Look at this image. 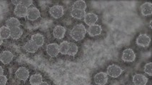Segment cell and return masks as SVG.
I'll use <instances>...</instances> for the list:
<instances>
[{
	"mask_svg": "<svg viewBox=\"0 0 152 85\" xmlns=\"http://www.w3.org/2000/svg\"><path fill=\"white\" fill-rule=\"evenodd\" d=\"M86 33V29L84 25L80 24L74 26L71 30L70 35L76 41H80L84 39Z\"/></svg>",
	"mask_w": 152,
	"mask_h": 85,
	"instance_id": "obj_1",
	"label": "cell"
},
{
	"mask_svg": "<svg viewBox=\"0 0 152 85\" xmlns=\"http://www.w3.org/2000/svg\"><path fill=\"white\" fill-rule=\"evenodd\" d=\"M124 70L121 67L117 65L113 64V65H109V66L107 67V75L110 76L111 77L117 78L122 74Z\"/></svg>",
	"mask_w": 152,
	"mask_h": 85,
	"instance_id": "obj_2",
	"label": "cell"
},
{
	"mask_svg": "<svg viewBox=\"0 0 152 85\" xmlns=\"http://www.w3.org/2000/svg\"><path fill=\"white\" fill-rule=\"evenodd\" d=\"M49 14L54 19H59L63 17L64 9L61 5H54L49 9Z\"/></svg>",
	"mask_w": 152,
	"mask_h": 85,
	"instance_id": "obj_3",
	"label": "cell"
},
{
	"mask_svg": "<svg viewBox=\"0 0 152 85\" xmlns=\"http://www.w3.org/2000/svg\"><path fill=\"white\" fill-rule=\"evenodd\" d=\"M151 42V38L146 33H141L136 40V43L141 47H148Z\"/></svg>",
	"mask_w": 152,
	"mask_h": 85,
	"instance_id": "obj_4",
	"label": "cell"
},
{
	"mask_svg": "<svg viewBox=\"0 0 152 85\" xmlns=\"http://www.w3.org/2000/svg\"><path fill=\"white\" fill-rule=\"evenodd\" d=\"M121 58L123 61L126 62V63H132L136 59V54L132 49H126L123 51Z\"/></svg>",
	"mask_w": 152,
	"mask_h": 85,
	"instance_id": "obj_5",
	"label": "cell"
},
{
	"mask_svg": "<svg viewBox=\"0 0 152 85\" xmlns=\"http://www.w3.org/2000/svg\"><path fill=\"white\" fill-rule=\"evenodd\" d=\"M16 77L17 79L20 81H26V79H28L29 76V72L26 67H21L16 71Z\"/></svg>",
	"mask_w": 152,
	"mask_h": 85,
	"instance_id": "obj_6",
	"label": "cell"
},
{
	"mask_svg": "<svg viewBox=\"0 0 152 85\" xmlns=\"http://www.w3.org/2000/svg\"><path fill=\"white\" fill-rule=\"evenodd\" d=\"M40 17H41V13H40L39 10L36 7H31V8L28 9L26 17L29 21H35Z\"/></svg>",
	"mask_w": 152,
	"mask_h": 85,
	"instance_id": "obj_7",
	"label": "cell"
},
{
	"mask_svg": "<svg viewBox=\"0 0 152 85\" xmlns=\"http://www.w3.org/2000/svg\"><path fill=\"white\" fill-rule=\"evenodd\" d=\"M47 53L52 58H54L58 55L59 53V45L57 43H50L47 46L46 48Z\"/></svg>",
	"mask_w": 152,
	"mask_h": 85,
	"instance_id": "obj_8",
	"label": "cell"
},
{
	"mask_svg": "<svg viewBox=\"0 0 152 85\" xmlns=\"http://www.w3.org/2000/svg\"><path fill=\"white\" fill-rule=\"evenodd\" d=\"M14 58V55L11 51L5 50L0 54V61L4 65L10 63Z\"/></svg>",
	"mask_w": 152,
	"mask_h": 85,
	"instance_id": "obj_9",
	"label": "cell"
},
{
	"mask_svg": "<svg viewBox=\"0 0 152 85\" xmlns=\"http://www.w3.org/2000/svg\"><path fill=\"white\" fill-rule=\"evenodd\" d=\"M94 81L97 85H105L108 81L107 74L102 72L95 74Z\"/></svg>",
	"mask_w": 152,
	"mask_h": 85,
	"instance_id": "obj_10",
	"label": "cell"
},
{
	"mask_svg": "<svg viewBox=\"0 0 152 85\" xmlns=\"http://www.w3.org/2000/svg\"><path fill=\"white\" fill-rule=\"evenodd\" d=\"M133 82L134 85H146L148 78L142 74H136L133 76Z\"/></svg>",
	"mask_w": 152,
	"mask_h": 85,
	"instance_id": "obj_11",
	"label": "cell"
},
{
	"mask_svg": "<svg viewBox=\"0 0 152 85\" xmlns=\"http://www.w3.org/2000/svg\"><path fill=\"white\" fill-rule=\"evenodd\" d=\"M84 22L86 23V25L88 26H92V25L96 24V23L98 21V16L96 14L90 12V13L86 14L85 17H84Z\"/></svg>",
	"mask_w": 152,
	"mask_h": 85,
	"instance_id": "obj_12",
	"label": "cell"
},
{
	"mask_svg": "<svg viewBox=\"0 0 152 85\" xmlns=\"http://www.w3.org/2000/svg\"><path fill=\"white\" fill-rule=\"evenodd\" d=\"M88 33H89L90 36H96V35H99L102 32V26L100 25L94 24L92 26H90L88 28L87 30Z\"/></svg>",
	"mask_w": 152,
	"mask_h": 85,
	"instance_id": "obj_13",
	"label": "cell"
},
{
	"mask_svg": "<svg viewBox=\"0 0 152 85\" xmlns=\"http://www.w3.org/2000/svg\"><path fill=\"white\" fill-rule=\"evenodd\" d=\"M27 11H28V9L26 8V7L24 6L22 4H19L15 6L14 13H15V16H17V17H21V18L26 17Z\"/></svg>",
	"mask_w": 152,
	"mask_h": 85,
	"instance_id": "obj_14",
	"label": "cell"
},
{
	"mask_svg": "<svg viewBox=\"0 0 152 85\" xmlns=\"http://www.w3.org/2000/svg\"><path fill=\"white\" fill-rule=\"evenodd\" d=\"M66 33V29L61 26H56L53 31V35L55 38L62 39Z\"/></svg>",
	"mask_w": 152,
	"mask_h": 85,
	"instance_id": "obj_15",
	"label": "cell"
},
{
	"mask_svg": "<svg viewBox=\"0 0 152 85\" xmlns=\"http://www.w3.org/2000/svg\"><path fill=\"white\" fill-rule=\"evenodd\" d=\"M141 12L143 16H150L152 14V4L151 2H145L141 6Z\"/></svg>",
	"mask_w": 152,
	"mask_h": 85,
	"instance_id": "obj_16",
	"label": "cell"
},
{
	"mask_svg": "<svg viewBox=\"0 0 152 85\" xmlns=\"http://www.w3.org/2000/svg\"><path fill=\"white\" fill-rule=\"evenodd\" d=\"M31 40L34 42V43L39 48L42 47V46L44 45L45 38H44L43 35L40 34V33H36V34H34L31 35Z\"/></svg>",
	"mask_w": 152,
	"mask_h": 85,
	"instance_id": "obj_17",
	"label": "cell"
},
{
	"mask_svg": "<svg viewBox=\"0 0 152 85\" xmlns=\"http://www.w3.org/2000/svg\"><path fill=\"white\" fill-rule=\"evenodd\" d=\"M23 34V30L20 27H15L10 28V37L12 38L17 40L20 38Z\"/></svg>",
	"mask_w": 152,
	"mask_h": 85,
	"instance_id": "obj_18",
	"label": "cell"
},
{
	"mask_svg": "<svg viewBox=\"0 0 152 85\" xmlns=\"http://www.w3.org/2000/svg\"><path fill=\"white\" fill-rule=\"evenodd\" d=\"M24 49H25L26 52L30 53H34L38 50L39 47L33 41L29 40V41L26 42L25 45H24Z\"/></svg>",
	"mask_w": 152,
	"mask_h": 85,
	"instance_id": "obj_19",
	"label": "cell"
},
{
	"mask_svg": "<svg viewBox=\"0 0 152 85\" xmlns=\"http://www.w3.org/2000/svg\"><path fill=\"white\" fill-rule=\"evenodd\" d=\"M86 15V12L84 10L76 9H72L71 11V16L74 19H82L84 18Z\"/></svg>",
	"mask_w": 152,
	"mask_h": 85,
	"instance_id": "obj_20",
	"label": "cell"
},
{
	"mask_svg": "<svg viewBox=\"0 0 152 85\" xmlns=\"http://www.w3.org/2000/svg\"><path fill=\"white\" fill-rule=\"evenodd\" d=\"M20 21L17 18L11 17L6 21V26L9 28L19 27L20 26Z\"/></svg>",
	"mask_w": 152,
	"mask_h": 85,
	"instance_id": "obj_21",
	"label": "cell"
},
{
	"mask_svg": "<svg viewBox=\"0 0 152 85\" xmlns=\"http://www.w3.org/2000/svg\"><path fill=\"white\" fill-rule=\"evenodd\" d=\"M43 78L40 74H35L29 78V83L31 85H39L43 81Z\"/></svg>",
	"mask_w": 152,
	"mask_h": 85,
	"instance_id": "obj_22",
	"label": "cell"
},
{
	"mask_svg": "<svg viewBox=\"0 0 152 85\" xmlns=\"http://www.w3.org/2000/svg\"><path fill=\"white\" fill-rule=\"evenodd\" d=\"M10 37V28L3 26L0 28V38L2 40L7 39Z\"/></svg>",
	"mask_w": 152,
	"mask_h": 85,
	"instance_id": "obj_23",
	"label": "cell"
},
{
	"mask_svg": "<svg viewBox=\"0 0 152 85\" xmlns=\"http://www.w3.org/2000/svg\"><path fill=\"white\" fill-rule=\"evenodd\" d=\"M78 52V46L74 42H69V49L67 55L70 56H74Z\"/></svg>",
	"mask_w": 152,
	"mask_h": 85,
	"instance_id": "obj_24",
	"label": "cell"
},
{
	"mask_svg": "<svg viewBox=\"0 0 152 85\" xmlns=\"http://www.w3.org/2000/svg\"><path fill=\"white\" fill-rule=\"evenodd\" d=\"M59 53L62 55H67L69 49V42L63 41L61 42V44L59 45Z\"/></svg>",
	"mask_w": 152,
	"mask_h": 85,
	"instance_id": "obj_25",
	"label": "cell"
},
{
	"mask_svg": "<svg viewBox=\"0 0 152 85\" xmlns=\"http://www.w3.org/2000/svg\"><path fill=\"white\" fill-rule=\"evenodd\" d=\"M86 8V4L84 1L82 0H79V1H76L73 4V9L79 10H84L85 11Z\"/></svg>",
	"mask_w": 152,
	"mask_h": 85,
	"instance_id": "obj_26",
	"label": "cell"
},
{
	"mask_svg": "<svg viewBox=\"0 0 152 85\" xmlns=\"http://www.w3.org/2000/svg\"><path fill=\"white\" fill-rule=\"evenodd\" d=\"M144 72L149 76L152 75V63H148L144 65Z\"/></svg>",
	"mask_w": 152,
	"mask_h": 85,
	"instance_id": "obj_27",
	"label": "cell"
},
{
	"mask_svg": "<svg viewBox=\"0 0 152 85\" xmlns=\"http://www.w3.org/2000/svg\"><path fill=\"white\" fill-rule=\"evenodd\" d=\"M20 4L29 9V7L33 4V1H31V0H23V1H21Z\"/></svg>",
	"mask_w": 152,
	"mask_h": 85,
	"instance_id": "obj_28",
	"label": "cell"
},
{
	"mask_svg": "<svg viewBox=\"0 0 152 85\" xmlns=\"http://www.w3.org/2000/svg\"><path fill=\"white\" fill-rule=\"evenodd\" d=\"M7 83V78L4 74L0 75V85H6Z\"/></svg>",
	"mask_w": 152,
	"mask_h": 85,
	"instance_id": "obj_29",
	"label": "cell"
},
{
	"mask_svg": "<svg viewBox=\"0 0 152 85\" xmlns=\"http://www.w3.org/2000/svg\"><path fill=\"white\" fill-rule=\"evenodd\" d=\"M12 3L15 6H17V5L20 4H21V1H19V0H12Z\"/></svg>",
	"mask_w": 152,
	"mask_h": 85,
	"instance_id": "obj_30",
	"label": "cell"
},
{
	"mask_svg": "<svg viewBox=\"0 0 152 85\" xmlns=\"http://www.w3.org/2000/svg\"><path fill=\"white\" fill-rule=\"evenodd\" d=\"M3 73H4V70H3L1 66H0V75H2Z\"/></svg>",
	"mask_w": 152,
	"mask_h": 85,
	"instance_id": "obj_31",
	"label": "cell"
},
{
	"mask_svg": "<svg viewBox=\"0 0 152 85\" xmlns=\"http://www.w3.org/2000/svg\"><path fill=\"white\" fill-rule=\"evenodd\" d=\"M39 85H49V84L47 82H46V81H42L41 84H39Z\"/></svg>",
	"mask_w": 152,
	"mask_h": 85,
	"instance_id": "obj_32",
	"label": "cell"
},
{
	"mask_svg": "<svg viewBox=\"0 0 152 85\" xmlns=\"http://www.w3.org/2000/svg\"><path fill=\"white\" fill-rule=\"evenodd\" d=\"M2 43H3V40L0 38V45H1Z\"/></svg>",
	"mask_w": 152,
	"mask_h": 85,
	"instance_id": "obj_33",
	"label": "cell"
},
{
	"mask_svg": "<svg viewBox=\"0 0 152 85\" xmlns=\"http://www.w3.org/2000/svg\"><path fill=\"white\" fill-rule=\"evenodd\" d=\"M149 27H150V28H151V21H150V25H149Z\"/></svg>",
	"mask_w": 152,
	"mask_h": 85,
	"instance_id": "obj_34",
	"label": "cell"
},
{
	"mask_svg": "<svg viewBox=\"0 0 152 85\" xmlns=\"http://www.w3.org/2000/svg\"><path fill=\"white\" fill-rule=\"evenodd\" d=\"M129 85H130V84H129Z\"/></svg>",
	"mask_w": 152,
	"mask_h": 85,
	"instance_id": "obj_35",
	"label": "cell"
}]
</instances>
